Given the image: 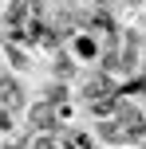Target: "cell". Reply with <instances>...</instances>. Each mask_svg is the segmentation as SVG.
Wrapping results in <instances>:
<instances>
[{"instance_id":"cell-1","label":"cell","mask_w":146,"mask_h":149,"mask_svg":"<svg viewBox=\"0 0 146 149\" xmlns=\"http://www.w3.org/2000/svg\"><path fill=\"white\" fill-rule=\"evenodd\" d=\"M0 90H4V102H8V106L20 102V90H16V82H8V79H4V82H0Z\"/></svg>"},{"instance_id":"cell-2","label":"cell","mask_w":146,"mask_h":149,"mask_svg":"<svg viewBox=\"0 0 146 149\" xmlns=\"http://www.w3.org/2000/svg\"><path fill=\"white\" fill-rule=\"evenodd\" d=\"M32 114H36V122H51V110H47V106H36Z\"/></svg>"}]
</instances>
